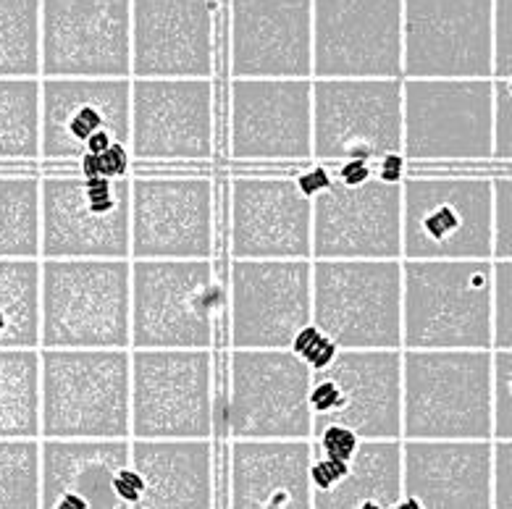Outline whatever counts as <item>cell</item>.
Listing matches in <instances>:
<instances>
[{
	"label": "cell",
	"mask_w": 512,
	"mask_h": 509,
	"mask_svg": "<svg viewBox=\"0 0 512 509\" xmlns=\"http://www.w3.org/2000/svg\"><path fill=\"white\" fill-rule=\"evenodd\" d=\"M347 470H350V462L329 460V457H313V462H310V483H313V491L331 489L334 483L342 481Z\"/></svg>",
	"instance_id": "obj_46"
},
{
	"label": "cell",
	"mask_w": 512,
	"mask_h": 509,
	"mask_svg": "<svg viewBox=\"0 0 512 509\" xmlns=\"http://www.w3.org/2000/svg\"><path fill=\"white\" fill-rule=\"evenodd\" d=\"M289 352L300 357L313 373H321V370H326L334 363V357L339 355V347L323 334L321 328L308 323V326L297 331V336L289 344Z\"/></svg>",
	"instance_id": "obj_41"
},
{
	"label": "cell",
	"mask_w": 512,
	"mask_h": 509,
	"mask_svg": "<svg viewBox=\"0 0 512 509\" xmlns=\"http://www.w3.org/2000/svg\"><path fill=\"white\" fill-rule=\"evenodd\" d=\"M40 439H132V349H40Z\"/></svg>",
	"instance_id": "obj_1"
},
{
	"label": "cell",
	"mask_w": 512,
	"mask_h": 509,
	"mask_svg": "<svg viewBox=\"0 0 512 509\" xmlns=\"http://www.w3.org/2000/svg\"><path fill=\"white\" fill-rule=\"evenodd\" d=\"M308 405L313 433L344 426L363 441H402V349H339L313 373Z\"/></svg>",
	"instance_id": "obj_13"
},
{
	"label": "cell",
	"mask_w": 512,
	"mask_h": 509,
	"mask_svg": "<svg viewBox=\"0 0 512 509\" xmlns=\"http://www.w3.org/2000/svg\"><path fill=\"white\" fill-rule=\"evenodd\" d=\"M407 166L410 163L405 161V155L402 153H389L384 155L379 161V168H376V179L386 184H402L407 176Z\"/></svg>",
	"instance_id": "obj_50"
},
{
	"label": "cell",
	"mask_w": 512,
	"mask_h": 509,
	"mask_svg": "<svg viewBox=\"0 0 512 509\" xmlns=\"http://www.w3.org/2000/svg\"><path fill=\"white\" fill-rule=\"evenodd\" d=\"M313 260H402V184L331 182L313 197Z\"/></svg>",
	"instance_id": "obj_23"
},
{
	"label": "cell",
	"mask_w": 512,
	"mask_h": 509,
	"mask_svg": "<svg viewBox=\"0 0 512 509\" xmlns=\"http://www.w3.org/2000/svg\"><path fill=\"white\" fill-rule=\"evenodd\" d=\"M491 349H512V260H491Z\"/></svg>",
	"instance_id": "obj_38"
},
{
	"label": "cell",
	"mask_w": 512,
	"mask_h": 509,
	"mask_svg": "<svg viewBox=\"0 0 512 509\" xmlns=\"http://www.w3.org/2000/svg\"><path fill=\"white\" fill-rule=\"evenodd\" d=\"M491 509H512V441H491Z\"/></svg>",
	"instance_id": "obj_42"
},
{
	"label": "cell",
	"mask_w": 512,
	"mask_h": 509,
	"mask_svg": "<svg viewBox=\"0 0 512 509\" xmlns=\"http://www.w3.org/2000/svg\"><path fill=\"white\" fill-rule=\"evenodd\" d=\"M402 499V441H363L331 489L313 491V509H389Z\"/></svg>",
	"instance_id": "obj_30"
},
{
	"label": "cell",
	"mask_w": 512,
	"mask_h": 509,
	"mask_svg": "<svg viewBox=\"0 0 512 509\" xmlns=\"http://www.w3.org/2000/svg\"><path fill=\"white\" fill-rule=\"evenodd\" d=\"M0 258H40V176L0 171Z\"/></svg>",
	"instance_id": "obj_33"
},
{
	"label": "cell",
	"mask_w": 512,
	"mask_h": 509,
	"mask_svg": "<svg viewBox=\"0 0 512 509\" xmlns=\"http://www.w3.org/2000/svg\"><path fill=\"white\" fill-rule=\"evenodd\" d=\"M0 79H40V0H0Z\"/></svg>",
	"instance_id": "obj_35"
},
{
	"label": "cell",
	"mask_w": 512,
	"mask_h": 509,
	"mask_svg": "<svg viewBox=\"0 0 512 509\" xmlns=\"http://www.w3.org/2000/svg\"><path fill=\"white\" fill-rule=\"evenodd\" d=\"M402 496L421 509H491V441H402Z\"/></svg>",
	"instance_id": "obj_26"
},
{
	"label": "cell",
	"mask_w": 512,
	"mask_h": 509,
	"mask_svg": "<svg viewBox=\"0 0 512 509\" xmlns=\"http://www.w3.org/2000/svg\"><path fill=\"white\" fill-rule=\"evenodd\" d=\"M113 486H116V494H119L121 502L127 504L129 509L140 502L142 491H145V481H142V475L134 470L132 462H129L127 468H121L119 473H116V481H113Z\"/></svg>",
	"instance_id": "obj_47"
},
{
	"label": "cell",
	"mask_w": 512,
	"mask_h": 509,
	"mask_svg": "<svg viewBox=\"0 0 512 509\" xmlns=\"http://www.w3.org/2000/svg\"><path fill=\"white\" fill-rule=\"evenodd\" d=\"M313 370L289 349H232L216 426L229 441H310Z\"/></svg>",
	"instance_id": "obj_6"
},
{
	"label": "cell",
	"mask_w": 512,
	"mask_h": 509,
	"mask_svg": "<svg viewBox=\"0 0 512 509\" xmlns=\"http://www.w3.org/2000/svg\"><path fill=\"white\" fill-rule=\"evenodd\" d=\"M226 150L239 163L313 158V79H232Z\"/></svg>",
	"instance_id": "obj_17"
},
{
	"label": "cell",
	"mask_w": 512,
	"mask_h": 509,
	"mask_svg": "<svg viewBox=\"0 0 512 509\" xmlns=\"http://www.w3.org/2000/svg\"><path fill=\"white\" fill-rule=\"evenodd\" d=\"M512 74V0H494V77Z\"/></svg>",
	"instance_id": "obj_44"
},
{
	"label": "cell",
	"mask_w": 512,
	"mask_h": 509,
	"mask_svg": "<svg viewBox=\"0 0 512 509\" xmlns=\"http://www.w3.org/2000/svg\"><path fill=\"white\" fill-rule=\"evenodd\" d=\"M40 349H132V260H40Z\"/></svg>",
	"instance_id": "obj_2"
},
{
	"label": "cell",
	"mask_w": 512,
	"mask_h": 509,
	"mask_svg": "<svg viewBox=\"0 0 512 509\" xmlns=\"http://www.w3.org/2000/svg\"><path fill=\"white\" fill-rule=\"evenodd\" d=\"M132 465L145 481L132 509H216L211 441H132Z\"/></svg>",
	"instance_id": "obj_29"
},
{
	"label": "cell",
	"mask_w": 512,
	"mask_h": 509,
	"mask_svg": "<svg viewBox=\"0 0 512 509\" xmlns=\"http://www.w3.org/2000/svg\"><path fill=\"white\" fill-rule=\"evenodd\" d=\"M0 509H40V439H0Z\"/></svg>",
	"instance_id": "obj_36"
},
{
	"label": "cell",
	"mask_w": 512,
	"mask_h": 509,
	"mask_svg": "<svg viewBox=\"0 0 512 509\" xmlns=\"http://www.w3.org/2000/svg\"><path fill=\"white\" fill-rule=\"evenodd\" d=\"M402 153V79H313V158L381 161Z\"/></svg>",
	"instance_id": "obj_16"
},
{
	"label": "cell",
	"mask_w": 512,
	"mask_h": 509,
	"mask_svg": "<svg viewBox=\"0 0 512 509\" xmlns=\"http://www.w3.org/2000/svg\"><path fill=\"white\" fill-rule=\"evenodd\" d=\"M132 462V439H40V509H129L116 473Z\"/></svg>",
	"instance_id": "obj_27"
},
{
	"label": "cell",
	"mask_w": 512,
	"mask_h": 509,
	"mask_svg": "<svg viewBox=\"0 0 512 509\" xmlns=\"http://www.w3.org/2000/svg\"><path fill=\"white\" fill-rule=\"evenodd\" d=\"M407 163L494 161L491 79H402Z\"/></svg>",
	"instance_id": "obj_8"
},
{
	"label": "cell",
	"mask_w": 512,
	"mask_h": 509,
	"mask_svg": "<svg viewBox=\"0 0 512 509\" xmlns=\"http://www.w3.org/2000/svg\"><path fill=\"white\" fill-rule=\"evenodd\" d=\"M218 305L213 258L132 260V349H213Z\"/></svg>",
	"instance_id": "obj_9"
},
{
	"label": "cell",
	"mask_w": 512,
	"mask_h": 509,
	"mask_svg": "<svg viewBox=\"0 0 512 509\" xmlns=\"http://www.w3.org/2000/svg\"><path fill=\"white\" fill-rule=\"evenodd\" d=\"M494 258L491 174H415L402 182V260Z\"/></svg>",
	"instance_id": "obj_5"
},
{
	"label": "cell",
	"mask_w": 512,
	"mask_h": 509,
	"mask_svg": "<svg viewBox=\"0 0 512 509\" xmlns=\"http://www.w3.org/2000/svg\"><path fill=\"white\" fill-rule=\"evenodd\" d=\"M134 166L208 163L216 150L213 79H132Z\"/></svg>",
	"instance_id": "obj_19"
},
{
	"label": "cell",
	"mask_w": 512,
	"mask_h": 509,
	"mask_svg": "<svg viewBox=\"0 0 512 509\" xmlns=\"http://www.w3.org/2000/svg\"><path fill=\"white\" fill-rule=\"evenodd\" d=\"M337 182L350 184V187H358V184L368 182L376 176V168L368 161H342V166L337 168V174H331Z\"/></svg>",
	"instance_id": "obj_49"
},
{
	"label": "cell",
	"mask_w": 512,
	"mask_h": 509,
	"mask_svg": "<svg viewBox=\"0 0 512 509\" xmlns=\"http://www.w3.org/2000/svg\"><path fill=\"white\" fill-rule=\"evenodd\" d=\"M40 258H0V349H40Z\"/></svg>",
	"instance_id": "obj_31"
},
{
	"label": "cell",
	"mask_w": 512,
	"mask_h": 509,
	"mask_svg": "<svg viewBox=\"0 0 512 509\" xmlns=\"http://www.w3.org/2000/svg\"><path fill=\"white\" fill-rule=\"evenodd\" d=\"M297 179V187L302 189V195H308L310 200L318 195V192H323V189H329L331 182H334V176L329 174V168H308V171H302L300 176H295Z\"/></svg>",
	"instance_id": "obj_48"
},
{
	"label": "cell",
	"mask_w": 512,
	"mask_h": 509,
	"mask_svg": "<svg viewBox=\"0 0 512 509\" xmlns=\"http://www.w3.org/2000/svg\"><path fill=\"white\" fill-rule=\"evenodd\" d=\"M313 79H402V0H313Z\"/></svg>",
	"instance_id": "obj_18"
},
{
	"label": "cell",
	"mask_w": 512,
	"mask_h": 509,
	"mask_svg": "<svg viewBox=\"0 0 512 509\" xmlns=\"http://www.w3.org/2000/svg\"><path fill=\"white\" fill-rule=\"evenodd\" d=\"M40 158L77 163L132 140V79H40Z\"/></svg>",
	"instance_id": "obj_21"
},
{
	"label": "cell",
	"mask_w": 512,
	"mask_h": 509,
	"mask_svg": "<svg viewBox=\"0 0 512 509\" xmlns=\"http://www.w3.org/2000/svg\"><path fill=\"white\" fill-rule=\"evenodd\" d=\"M100 174L103 179H129L134 174L132 150L127 145H111L106 153H100Z\"/></svg>",
	"instance_id": "obj_45"
},
{
	"label": "cell",
	"mask_w": 512,
	"mask_h": 509,
	"mask_svg": "<svg viewBox=\"0 0 512 509\" xmlns=\"http://www.w3.org/2000/svg\"><path fill=\"white\" fill-rule=\"evenodd\" d=\"M213 436V349H132V441H211Z\"/></svg>",
	"instance_id": "obj_7"
},
{
	"label": "cell",
	"mask_w": 512,
	"mask_h": 509,
	"mask_svg": "<svg viewBox=\"0 0 512 509\" xmlns=\"http://www.w3.org/2000/svg\"><path fill=\"white\" fill-rule=\"evenodd\" d=\"M491 260H402V349H491Z\"/></svg>",
	"instance_id": "obj_4"
},
{
	"label": "cell",
	"mask_w": 512,
	"mask_h": 509,
	"mask_svg": "<svg viewBox=\"0 0 512 509\" xmlns=\"http://www.w3.org/2000/svg\"><path fill=\"white\" fill-rule=\"evenodd\" d=\"M40 79H132V0H40Z\"/></svg>",
	"instance_id": "obj_14"
},
{
	"label": "cell",
	"mask_w": 512,
	"mask_h": 509,
	"mask_svg": "<svg viewBox=\"0 0 512 509\" xmlns=\"http://www.w3.org/2000/svg\"><path fill=\"white\" fill-rule=\"evenodd\" d=\"M218 0H132V79H213Z\"/></svg>",
	"instance_id": "obj_24"
},
{
	"label": "cell",
	"mask_w": 512,
	"mask_h": 509,
	"mask_svg": "<svg viewBox=\"0 0 512 509\" xmlns=\"http://www.w3.org/2000/svg\"><path fill=\"white\" fill-rule=\"evenodd\" d=\"M310 323L339 349H402V260H313Z\"/></svg>",
	"instance_id": "obj_11"
},
{
	"label": "cell",
	"mask_w": 512,
	"mask_h": 509,
	"mask_svg": "<svg viewBox=\"0 0 512 509\" xmlns=\"http://www.w3.org/2000/svg\"><path fill=\"white\" fill-rule=\"evenodd\" d=\"M40 79H0V161L40 158Z\"/></svg>",
	"instance_id": "obj_34"
},
{
	"label": "cell",
	"mask_w": 512,
	"mask_h": 509,
	"mask_svg": "<svg viewBox=\"0 0 512 509\" xmlns=\"http://www.w3.org/2000/svg\"><path fill=\"white\" fill-rule=\"evenodd\" d=\"M0 439H40V349H0Z\"/></svg>",
	"instance_id": "obj_32"
},
{
	"label": "cell",
	"mask_w": 512,
	"mask_h": 509,
	"mask_svg": "<svg viewBox=\"0 0 512 509\" xmlns=\"http://www.w3.org/2000/svg\"><path fill=\"white\" fill-rule=\"evenodd\" d=\"M491 349H402V441H491Z\"/></svg>",
	"instance_id": "obj_3"
},
{
	"label": "cell",
	"mask_w": 512,
	"mask_h": 509,
	"mask_svg": "<svg viewBox=\"0 0 512 509\" xmlns=\"http://www.w3.org/2000/svg\"><path fill=\"white\" fill-rule=\"evenodd\" d=\"M229 77L313 79V0H229Z\"/></svg>",
	"instance_id": "obj_25"
},
{
	"label": "cell",
	"mask_w": 512,
	"mask_h": 509,
	"mask_svg": "<svg viewBox=\"0 0 512 509\" xmlns=\"http://www.w3.org/2000/svg\"><path fill=\"white\" fill-rule=\"evenodd\" d=\"M229 258L313 260V200L302 195L295 176H232Z\"/></svg>",
	"instance_id": "obj_22"
},
{
	"label": "cell",
	"mask_w": 512,
	"mask_h": 509,
	"mask_svg": "<svg viewBox=\"0 0 512 509\" xmlns=\"http://www.w3.org/2000/svg\"><path fill=\"white\" fill-rule=\"evenodd\" d=\"M494 82V161L512 163V74Z\"/></svg>",
	"instance_id": "obj_40"
},
{
	"label": "cell",
	"mask_w": 512,
	"mask_h": 509,
	"mask_svg": "<svg viewBox=\"0 0 512 509\" xmlns=\"http://www.w3.org/2000/svg\"><path fill=\"white\" fill-rule=\"evenodd\" d=\"M494 77V0H402V79Z\"/></svg>",
	"instance_id": "obj_15"
},
{
	"label": "cell",
	"mask_w": 512,
	"mask_h": 509,
	"mask_svg": "<svg viewBox=\"0 0 512 509\" xmlns=\"http://www.w3.org/2000/svg\"><path fill=\"white\" fill-rule=\"evenodd\" d=\"M129 179H87L77 171L40 176V260H132Z\"/></svg>",
	"instance_id": "obj_10"
},
{
	"label": "cell",
	"mask_w": 512,
	"mask_h": 509,
	"mask_svg": "<svg viewBox=\"0 0 512 509\" xmlns=\"http://www.w3.org/2000/svg\"><path fill=\"white\" fill-rule=\"evenodd\" d=\"M360 444H363V439L358 433L344 426H326L313 433V439H310L313 457H329V460L339 462H350L360 449Z\"/></svg>",
	"instance_id": "obj_43"
},
{
	"label": "cell",
	"mask_w": 512,
	"mask_h": 509,
	"mask_svg": "<svg viewBox=\"0 0 512 509\" xmlns=\"http://www.w3.org/2000/svg\"><path fill=\"white\" fill-rule=\"evenodd\" d=\"M310 441H229L226 509H313Z\"/></svg>",
	"instance_id": "obj_28"
},
{
	"label": "cell",
	"mask_w": 512,
	"mask_h": 509,
	"mask_svg": "<svg viewBox=\"0 0 512 509\" xmlns=\"http://www.w3.org/2000/svg\"><path fill=\"white\" fill-rule=\"evenodd\" d=\"M232 349H289L313 321V260H232Z\"/></svg>",
	"instance_id": "obj_20"
},
{
	"label": "cell",
	"mask_w": 512,
	"mask_h": 509,
	"mask_svg": "<svg viewBox=\"0 0 512 509\" xmlns=\"http://www.w3.org/2000/svg\"><path fill=\"white\" fill-rule=\"evenodd\" d=\"M494 189V258L512 260V174H491Z\"/></svg>",
	"instance_id": "obj_39"
},
{
	"label": "cell",
	"mask_w": 512,
	"mask_h": 509,
	"mask_svg": "<svg viewBox=\"0 0 512 509\" xmlns=\"http://www.w3.org/2000/svg\"><path fill=\"white\" fill-rule=\"evenodd\" d=\"M132 260H200L216 252L211 174L134 171L129 197Z\"/></svg>",
	"instance_id": "obj_12"
},
{
	"label": "cell",
	"mask_w": 512,
	"mask_h": 509,
	"mask_svg": "<svg viewBox=\"0 0 512 509\" xmlns=\"http://www.w3.org/2000/svg\"><path fill=\"white\" fill-rule=\"evenodd\" d=\"M491 441H512V349H491Z\"/></svg>",
	"instance_id": "obj_37"
}]
</instances>
